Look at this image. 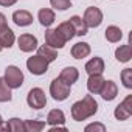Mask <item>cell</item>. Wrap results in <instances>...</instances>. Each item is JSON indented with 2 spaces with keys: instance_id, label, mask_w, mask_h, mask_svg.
<instances>
[{
  "instance_id": "cell-1",
  "label": "cell",
  "mask_w": 132,
  "mask_h": 132,
  "mask_svg": "<svg viewBox=\"0 0 132 132\" xmlns=\"http://www.w3.org/2000/svg\"><path fill=\"white\" fill-rule=\"evenodd\" d=\"M96 112H98V103L92 95H86L82 100L76 101L72 106V118L75 121H84L93 117Z\"/></svg>"
},
{
  "instance_id": "cell-2",
  "label": "cell",
  "mask_w": 132,
  "mask_h": 132,
  "mask_svg": "<svg viewBox=\"0 0 132 132\" xmlns=\"http://www.w3.org/2000/svg\"><path fill=\"white\" fill-rule=\"evenodd\" d=\"M70 87L72 86H69L67 82H64L61 78H56L50 84V95L56 101H64V100H67L69 95H70Z\"/></svg>"
},
{
  "instance_id": "cell-3",
  "label": "cell",
  "mask_w": 132,
  "mask_h": 132,
  "mask_svg": "<svg viewBox=\"0 0 132 132\" xmlns=\"http://www.w3.org/2000/svg\"><path fill=\"white\" fill-rule=\"evenodd\" d=\"M3 79L11 89H19L23 84V73H22V70L19 67H16V65H8L6 70H5Z\"/></svg>"
},
{
  "instance_id": "cell-4",
  "label": "cell",
  "mask_w": 132,
  "mask_h": 132,
  "mask_svg": "<svg viewBox=\"0 0 132 132\" xmlns=\"http://www.w3.org/2000/svg\"><path fill=\"white\" fill-rule=\"evenodd\" d=\"M27 103L31 109H42L45 107L47 104V96H45V92L40 89V87H34L28 92L27 95Z\"/></svg>"
},
{
  "instance_id": "cell-5",
  "label": "cell",
  "mask_w": 132,
  "mask_h": 132,
  "mask_svg": "<svg viewBox=\"0 0 132 132\" xmlns=\"http://www.w3.org/2000/svg\"><path fill=\"white\" fill-rule=\"evenodd\" d=\"M27 69L30 70L31 75H36V76H40V75H45L47 70H48V62L45 59H42L40 56H31L28 57L27 61Z\"/></svg>"
},
{
  "instance_id": "cell-6",
  "label": "cell",
  "mask_w": 132,
  "mask_h": 132,
  "mask_svg": "<svg viewBox=\"0 0 132 132\" xmlns=\"http://www.w3.org/2000/svg\"><path fill=\"white\" fill-rule=\"evenodd\" d=\"M84 22L89 28H96L101 25L103 22V13L100 8H95V6H89L84 13Z\"/></svg>"
},
{
  "instance_id": "cell-7",
  "label": "cell",
  "mask_w": 132,
  "mask_h": 132,
  "mask_svg": "<svg viewBox=\"0 0 132 132\" xmlns=\"http://www.w3.org/2000/svg\"><path fill=\"white\" fill-rule=\"evenodd\" d=\"M113 115H115V118L120 120V121H124V120H127V118L132 115V95H127V96L115 107Z\"/></svg>"
},
{
  "instance_id": "cell-8",
  "label": "cell",
  "mask_w": 132,
  "mask_h": 132,
  "mask_svg": "<svg viewBox=\"0 0 132 132\" xmlns=\"http://www.w3.org/2000/svg\"><path fill=\"white\" fill-rule=\"evenodd\" d=\"M17 44H19L20 51H23V53H31L33 50L37 48V37L33 36V34L25 33V34H20V37L17 39Z\"/></svg>"
},
{
  "instance_id": "cell-9",
  "label": "cell",
  "mask_w": 132,
  "mask_h": 132,
  "mask_svg": "<svg viewBox=\"0 0 132 132\" xmlns=\"http://www.w3.org/2000/svg\"><path fill=\"white\" fill-rule=\"evenodd\" d=\"M45 44L50 45V47H53V48H56V50H61V48H64L65 40L61 37V34L56 30L50 28V30L45 31Z\"/></svg>"
},
{
  "instance_id": "cell-10",
  "label": "cell",
  "mask_w": 132,
  "mask_h": 132,
  "mask_svg": "<svg viewBox=\"0 0 132 132\" xmlns=\"http://www.w3.org/2000/svg\"><path fill=\"white\" fill-rule=\"evenodd\" d=\"M100 95H101V98L104 101L115 100L117 95H118V86H117V82H113V81H104V84H103V87L100 90Z\"/></svg>"
},
{
  "instance_id": "cell-11",
  "label": "cell",
  "mask_w": 132,
  "mask_h": 132,
  "mask_svg": "<svg viewBox=\"0 0 132 132\" xmlns=\"http://www.w3.org/2000/svg\"><path fill=\"white\" fill-rule=\"evenodd\" d=\"M13 22L17 27H28L33 23V14L27 10H17L13 13Z\"/></svg>"
},
{
  "instance_id": "cell-12",
  "label": "cell",
  "mask_w": 132,
  "mask_h": 132,
  "mask_svg": "<svg viewBox=\"0 0 132 132\" xmlns=\"http://www.w3.org/2000/svg\"><path fill=\"white\" fill-rule=\"evenodd\" d=\"M86 72L87 75H98V73H103L104 72V61L98 56L92 57L87 64H86Z\"/></svg>"
},
{
  "instance_id": "cell-13",
  "label": "cell",
  "mask_w": 132,
  "mask_h": 132,
  "mask_svg": "<svg viewBox=\"0 0 132 132\" xmlns=\"http://www.w3.org/2000/svg\"><path fill=\"white\" fill-rule=\"evenodd\" d=\"M104 78H103V73H98V75H89V79H87V89L90 93L96 95L100 93L103 84H104Z\"/></svg>"
},
{
  "instance_id": "cell-14",
  "label": "cell",
  "mask_w": 132,
  "mask_h": 132,
  "mask_svg": "<svg viewBox=\"0 0 132 132\" xmlns=\"http://www.w3.org/2000/svg\"><path fill=\"white\" fill-rule=\"evenodd\" d=\"M90 51H92V48H90V45H89L87 42H78V44H75V45L72 47V50H70V53H72V56H73L75 59L87 57V56L90 54Z\"/></svg>"
},
{
  "instance_id": "cell-15",
  "label": "cell",
  "mask_w": 132,
  "mask_h": 132,
  "mask_svg": "<svg viewBox=\"0 0 132 132\" xmlns=\"http://www.w3.org/2000/svg\"><path fill=\"white\" fill-rule=\"evenodd\" d=\"M69 22L72 23L73 30H75V36H86L89 33V27L86 25L84 19L79 17V16H73L69 19Z\"/></svg>"
},
{
  "instance_id": "cell-16",
  "label": "cell",
  "mask_w": 132,
  "mask_h": 132,
  "mask_svg": "<svg viewBox=\"0 0 132 132\" xmlns=\"http://www.w3.org/2000/svg\"><path fill=\"white\" fill-rule=\"evenodd\" d=\"M14 40H16V36L10 27H5L3 30H0V45H2V48H11Z\"/></svg>"
},
{
  "instance_id": "cell-17",
  "label": "cell",
  "mask_w": 132,
  "mask_h": 132,
  "mask_svg": "<svg viewBox=\"0 0 132 132\" xmlns=\"http://www.w3.org/2000/svg\"><path fill=\"white\" fill-rule=\"evenodd\" d=\"M59 78H61L64 82H67L69 86H72V84H75V82L78 81L79 72H78V69H75V67H65V69L61 72Z\"/></svg>"
},
{
  "instance_id": "cell-18",
  "label": "cell",
  "mask_w": 132,
  "mask_h": 132,
  "mask_svg": "<svg viewBox=\"0 0 132 132\" xmlns=\"http://www.w3.org/2000/svg\"><path fill=\"white\" fill-rule=\"evenodd\" d=\"M56 31L61 34V37H62L65 42L72 40L73 36H75V30H73V27H72L70 22H62V23H59L57 28H56Z\"/></svg>"
},
{
  "instance_id": "cell-19",
  "label": "cell",
  "mask_w": 132,
  "mask_h": 132,
  "mask_svg": "<svg viewBox=\"0 0 132 132\" xmlns=\"http://www.w3.org/2000/svg\"><path fill=\"white\" fill-rule=\"evenodd\" d=\"M37 56H40L42 59H45V61L50 64V62L56 61L57 51H56V48H53V47H50V45H42V47L37 48Z\"/></svg>"
},
{
  "instance_id": "cell-20",
  "label": "cell",
  "mask_w": 132,
  "mask_h": 132,
  "mask_svg": "<svg viewBox=\"0 0 132 132\" xmlns=\"http://www.w3.org/2000/svg\"><path fill=\"white\" fill-rule=\"evenodd\" d=\"M47 123L50 126H57V124H64L65 123V115L61 109H53L48 112L47 115Z\"/></svg>"
},
{
  "instance_id": "cell-21",
  "label": "cell",
  "mask_w": 132,
  "mask_h": 132,
  "mask_svg": "<svg viewBox=\"0 0 132 132\" xmlns=\"http://www.w3.org/2000/svg\"><path fill=\"white\" fill-rule=\"evenodd\" d=\"M37 19L40 22V25L44 27H51L53 22H54V11L53 10H48V8H42L37 14Z\"/></svg>"
},
{
  "instance_id": "cell-22",
  "label": "cell",
  "mask_w": 132,
  "mask_h": 132,
  "mask_svg": "<svg viewBox=\"0 0 132 132\" xmlns=\"http://www.w3.org/2000/svg\"><path fill=\"white\" fill-rule=\"evenodd\" d=\"M115 57H117L118 62H129L132 59V48H130V45L126 44V45L118 47L117 51H115Z\"/></svg>"
},
{
  "instance_id": "cell-23",
  "label": "cell",
  "mask_w": 132,
  "mask_h": 132,
  "mask_svg": "<svg viewBox=\"0 0 132 132\" xmlns=\"http://www.w3.org/2000/svg\"><path fill=\"white\" fill-rule=\"evenodd\" d=\"M104 34H106V39H107L109 42H112V44L120 42V40H121V37H123V31H121L118 27H115V25L107 27V28H106V31H104Z\"/></svg>"
},
{
  "instance_id": "cell-24",
  "label": "cell",
  "mask_w": 132,
  "mask_h": 132,
  "mask_svg": "<svg viewBox=\"0 0 132 132\" xmlns=\"http://www.w3.org/2000/svg\"><path fill=\"white\" fill-rule=\"evenodd\" d=\"M11 100H13L11 87L5 82L3 78H0V103H8Z\"/></svg>"
},
{
  "instance_id": "cell-25",
  "label": "cell",
  "mask_w": 132,
  "mask_h": 132,
  "mask_svg": "<svg viewBox=\"0 0 132 132\" xmlns=\"http://www.w3.org/2000/svg\"><path fill=\"white\" fill-rule=\"evenodd\" d=\"M23 127L27 132H40L45 129V123L37 121V120H27V121H23Z\"/></svg>"
},
{
  "instance_id": "cell-26",
  "label": "cell",
  "mask_w": 132,
  "mask_h": 132,
  "mask_svg": "<svg viewBox=\"0 0 132 132\" xmlns=\"http://www.w3.org/2000/svg\"><path fill=\"white\" fill-rule=\"evenodd\" d=\"M6 126H8V130H11V132H23V130H25L23 121L19 120V118H11V120L6 123Z\"/></svg>"
},
{
  "instance_id": "cell-27",
  "label": "cell",
  "mask_w": 132,
  "mask_h": 132,
  "mask_svg": "<svg viewBox=\"0 0 132 132\" xmlns=\"http://www.w3.org/2000/svg\"><path fill=\"white\" fill-rule=\"evenodd\" d=\"M50 5L54 10L65 11V10H69L72 6V2H70V0H50Z\"/></svg>"
},
{
  "instance_id": "cell-28",
  "label": "cell",
  "mask_w": 132,
  "mask_h": 132,
  "mask_svg": "<svg viewBox=\"0 0 132 132\" xmlns=\"http://www.w3.org/2000/svg\"><path fill=\"white\" fill-rule=\"evenodd\" d=\"M121 82L126 89H132V69H124L121 72Z\"/></svg>"
},
{
  "instance_id": "cell-29",
  "label": "cell",
  "mask_w": 132,
  "mask_h": 132,
  "mask_svg": "<svg viewBox=\"0 0 132 132\" xmlns=\"http://www.w3.org/2000/svg\"><path fill=\"white\" fill-rule=\"evenodd\" d=\"M90 130H100V132H104V130H106V126L101 124V123H92V124H87V126H86V132H90Z\"/></svg>"
},
{
  "instance_id": "cell-30",
  "label": "cell",
  "mask_w": 132,
  "mask_h": 132,
  "mask_svg": "<svg viewBox=\"0 0 132 132\" xmlns=\"http://www.w3.org/2000/svg\"><path fill=\"white\" fill-rule=\"evenodd\" d=\"M5 27H8V23H6V17H5V14L0 13V30H3Z\"/></svg>"
},
{
  "instance_id": "cell-31",
  "label": "cell",
  "mask_w": 132,
  "mask_h": 132,
  "mask_svg": "<svg viewBox=\"0 0 132 132\" xmlns=\"http://www.w3.org/2000/svg\"><path fill=\"white\" fill-rule=\"evenodd\" d=\"M17 0H0V5L2 6H13Z\"/></svg>"
},
{
  "instance_id": "cell-32",
  "label": "cell",
  "mask_w": 132,
  "mask_h": 132,
  "mask_svg": "<svg viewBox=\"0 0 132 132\" xmlns=\"http://www.w3.org/2000/svg\"><path fill=\"white\" fill-rule=\"evenodd\" d=\"M3 123V120H2V115H0V124H2Z\"/></svg>"
},
{
  "instance_id": "cell-33",
  "label": "cell",
  "mask_w": 132,
  "mask_h": 132,
  "mask_svg": "<svg viewBox=\"0 0 132 132\" xmlns=\"http://www.w3.org/2000/svg\"><path fill=\"white\" fill-rule=\"evenodd\" d=\"M2 50H3V48H2V45H0V51H2Z\"/></svg>"
}]
</instances>
